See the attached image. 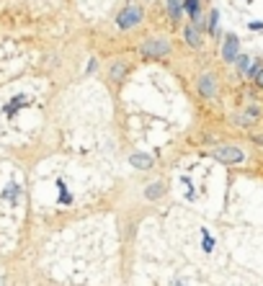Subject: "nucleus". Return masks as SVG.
<instances>
[{
	"label": "nucleus",
	"mask_w": 263,
	"mask_h": 286,
	"mask_svg": "<svg viewBox=\"0 0 263 286\" xmlns=\"http://www.w3.org/2000/svg\"><path fill=\"white\" fill-rule=\"evenodd\" d=\"M140 54L147 57V60H160V57L170 54V41L163 39V36H152V39H147L140 47Z\"/></svg>",
	"instance_id": "nucleus-1"
},
{
	"label": "nucleus",
	"mask_w": 263,
	"mask_h": 286,
	"mask_svg": "<svg viewBox=\"0 0 263 286\" xmlns=\"http://www.w3.org/2000/svg\"><path fill=\"white\" fill-rule=\"evenodd\" d=\"M142 18H145V13H142L140 5H127V8H124L121 13L116 16V26H119L121 31H127V29H134L137 24H142Z\"/></svg>",
	"instance_id": "nucleus-2"
},
{
	"label": "nucleus",
	"mask_w": 263,
	"mask_h": 286,
	"mask_svg": "<svg viewBox=\"0 0 263 286\" xmlns=\"http://www.w3.org/2000/svg\"><path fill=\"white\" fill-rule=\"evenodd\" d=\"M212 157H214V160H220V163H225V165H237V163H243L245 152L240 150V147L225 144V147H217V150L212 152Z\"/></svg>",
	"instance_id": "nucleus-3"
},
{
	"label": "nucleus",
	"mask_w": 263,
	"mask_h": 286,
	"mask_svg": "<svg viewBox=\"0 0 263 286\" xmlns=\"http://www.w3.org/2000/svg\"><path fill=\"white\" fill-rule=\"evenodd\" d=\"M240 57V39L235 34H227L225 36V44H222V60L225 62H235Z\"/></svg>",
	"instance_id": "nucleus-4"
},
{
	"label": "nucleus",
	"mask_w": 263,
	"mask_h": 286,
	"mask_svg": "<svg viewBox=\"0 0 263 286\" xmlns=\"http://www.w3.org/2000/svg\"><path fill=\"white\" fill-rule=\"evenodd\" d=\"M199 93L204 98H214V93H217V77L212 72H204L199 77Z\"/></svg>",
	"instance_id": "nucleus-5"
},
{
	"label": "nucleus",
	"mask_w": 263,
	"mask_h": 286,
	"mask_svg": "<svg viewBox=\"0 0 263 286\" xmlns=\"http://www.w3.org/2000/svg\"><path fill=\"white\" fill-rule=\"evenodd\" d=\"M184 39H186V44H188V47L199 49L201 44H204V34H201V29H196L193 24H188V26L184 29Z\"/></svg>",
	"instance_id": "nucleus-6"
},
{
	"label": "nucleus",
	"mask_w": 263,
	"mask_h": 286,
	"mask_svg": "<svg viewBox=\"0 0 263 286\" xmlns=\"http://www.w3.org/2000/svg\"><path fill=\"white\" fill-rule=\"evenodd\" d=\"M129 163H132L134 168L150 170V168H152V157H150V155H140V152H137V155H132V157H129Z\"/></svg>",
	"instance_id": "nucleus-7"
},
{
	"label": "nucleus",
	"mask_w": 263,
	"mask_h": 286,
	"mask_svg": "<svg viewBox=\"0 0 263 286\" xmlns=\"http://www.w3.org/2000/svg\"><path fill=\"white\" fill-rule=\"evenodd\" d=\"M168 13L173 21H181V16H184V0H168Z\"/></svg>",
	"instance_id": "nucleus-8"
},
{
	"label": "nucleus",
	"mask_w": 263,
	"mask_h": 286,
	"mask_svg": "<svg viewBox=\"0 0 263 286\" xmlns=\"http://www.w3.org/2000/svg\"><path fill=\"white\" fill-rule=\"evenodd\" d=\"M253 57H248V54H240L237 60H235V65H237V70H240V75H250V70H253Z\"/></svg>",
	"instance_id": "nucleus-9"
},
{
	"label": "nucleus",
	"mask_w": 263,
	"mask_h": 286,
	"mask_svg": "<svg viewBox=\"0 0 263 286\" xmlns=\"http://www.w3.org/2000/svg\"><path fill=\"white\" fill-rule=\"evenodd\" d=\"M250 77H253V83L263 88V62H256L253 70H250Z\"/></svg>",
	"instance_id": "nucleus-10"
},
{
	"label": "nucleus",
	"mask_w": 263,
	"mask_h": 286,
	"mask_svg": "<svg viewBox=\"0 0 263 286\" xmlns=\"http://www.w3.org/2000/svg\"><path fill=\"white\" fill-rule=\"evenodd\" d=\"M184 10H186V13L193 18V16L199 13V0H184Z\"/></svg>",
	"instance_id": "nucleus-11"
},
{
	"label": "nucleus",
	"mask_w": 263,
	"mask_h": 286,
	"mask_svg": "<svg viewBox=\"0 0 263 286\" xmlns=\"http://www.w3.org/2000/svg\"><path fill=\"white\" fill-rule=\"evenodd\" d=\"M124 72H127V65L116 62V65H113V70H111V80H113V83H116L119 77H124Z\"/></svg>",
	"instance_id": "nucleus-12"
},
{
	"label": "nucleus",
	"mask_w": 263,
	"mask_h": 286,
	"mask_svg": "<svg viewBox=\"0 0 263 286\" xmlns=\"http://www.w3.org/2000/svg\"><path fill=\"white\" fill-rule=\"evenodd\" d=\"M217 24H220V10H217V8H212L209 10V31H217Z\"/></svg>",
	"instance_id": "nucleus-13"
},
{
	"label": "nucleus",
	"mask_w": 263,
	"mask_h": 286,
	"mask_svg": "<svg viewBox=\"0 0 263 286\" xmlns=\"http://www.w3.org/2000/svg\"><path fill=\"white\" fill-rule=\"evenodd\" d=\"M163 191H165V186H163V183H155V186H150V188H147V199H157Z\"/></svg>",
	"instance_id": "nucleus-14"
},
{
	"label": "nucleus",
	"mask_w": 263,
	"mask_h": 286,
	"mask_svg": "<svg viewBox=\"0 0 263 286\" xmlns=\"http://www.w3.org/2000/svg\"><path fill=\"white\" fill-rule=\"evenodd\" d=\"M201 237H204V250L209 253V250H212V237H209V232H207V230H201Z\"/></svg>",
	"instance_id": "nucleus-15"
},
{
	"label": "nucleus",
	"mask_w": 263,
	"mask_h": 286,
	"mask_svg": "<svg viewBox=\"0 0 263 286\" xmlns=\"http://www.w3.org/2000/svg\"><path fill=\"white\" fill-rule=\"evenodd\" d=\"M250 29H256V31L263 29V21H253V24H250Z\"/></svg>",
	"instance_id": "nucleus-16"
},
{
	"label": "nucleus",
	"mask_w": 263,
	"mask_h": 286,
	"mask_svg": "<svg viewBox=\"0 0 263 286\" xmlns=\"http://www.w3.org/2000/svg\"><path fill=\"white\" fill-rule=\"evenodd\" d=\"M0 286H3V279H0Z\"/></svg>",
	"instance_id": "nucleus-17"
}]
</instances>
